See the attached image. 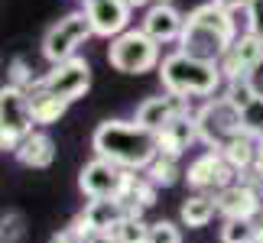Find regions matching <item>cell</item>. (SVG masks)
<instances>
[{
  "label": "cell",
  "mask_w": 263,
  "mask_h": 243,
  "mask_svg": "<svg viewBox=\"0 0 263 243\" xmlns=\"http://www.w3.org/2000/svg\"><path fill=\"white\" fill-rule=\"evenodd\" d=\"M91 149L98 159L114 162L127 172H146L149 162L159 156L156 133L140 127L137 120H104L91 133Z\"/></svg>",
  "instance_id": "6da1fadb"
},
{
  "label": "cell",
  "mask_w": 263,
  "mask_h": 243,
  "mask_svg": "<svg viewBox=\"0 0 263 243\" xmlns=\"http://www.w3.org/2000/svg\"><path fill=\"white\" fill-rule=\"evenodd\" d=\"M237 39V19L234 13L208 4H198L195 10L185 13V29L179 39V52L205 58V62H221L224 52Z\"/></svg>",
  "instance_id": "7a4b0ae2"
},
{
  "label": "cell",
  "mask_w": 263,
  "mask_h": 243,
  "mask_svg": "<svg viewBox=\"0 0 263 243\" xmlns=\"http://www.w3.org/2000/svg\"><path fill=\"white\" fill-rule=\"evenodd\" d=\"M159 81H163L166 94L176 97H211L215 91L224 85L218 62H205V58L185 55V52H173L159 62Z\"/></svg>",
  "instance_id": "3957f363"
},
{
  "label": "cell",
  "mask_w": 263,
  "mask_h": 243,
  "mask_svg": "<svg viewBox=\"0 0 263 243\" xmlns=\"http://www.w3.org/2000/svg\"><path fill=\"white\" fill-rule=\"evenodd\" d=\"M134 178L137 172L117 169L114 162L95 156L78 172V188H82V195L88 201H124L130 195V188H134Z\"/></svg>",
  "instance_id": "277c9868"
},
{
  "label": "cell",
  "mask_w": 263,
  "mask_h": 243,
  "mask_svg": "<svg viewBox=\"0 0 263 243\" xmlns=\"http://www.w3.org/2000/svg\"><path fill=\"white\" fill-rule=\"evenodd\" d=\"M107 62L110 68H117L124 75H143L159 68L163 58H159V43H153L143 29H127L117 39H110Z\"/></svg>",
  "instance_id": "5b68a950"
},
{
  "label": "cell",
  "mask_w": 263,
  "mask_h": 243,
  "mask_svg": "<svg viewBox=\"0 0 263 243\" xmlns=\"http://www.w3.org/2000/svg\"><path fill=\"white\" fill-rule=\"evenodd\" d=\"M91 36H95V29H91L85 10H72V13H65L59 23L49 26L46 36H43V55H46V62L49 65H59V62L75 58L78 46H85Z\"/></svg>",
  "instance_id": "8992f818"
},
{
  "label": "cell",
  "mask_w": 263,
  "mask_h": 243,
  "mask_svg": "<svg viewBox=\"0 0 263 243\" xmlns=\"http://www.w3.org/2000/svg\"><path fill=\"white\" fill-rule=\"evenodd\" d=\"M195 124H198V143L221 153L228 139H234L240 133V110L234 104H228L224 97H208L195 110Z\"/></svg>",
  "instance_id": "52a82bcc"
},
{
  "label": "cell",
  "mask_w": 263,
  "mask_h": 243,
  "mask_svg": "<svg viewBox=\"0 0 263 243\" xmlns=\"http://www.w3.org/2000/svg\"><path fill=\"white\" fill-rule=\"evenodd\" d=\"M29 133H33L29 94L13 85H4L0 88V153H16Z\"/></svg>",
  "instance_id": "ba28073f"
},
{
  "label": "cell",
  "mask_w": 263,
  "mask_h": 243,
  "mask_svg": "<svg viewBox=\"0 0 263 243\" xmlns=\"http://www.w3.org/2000/svg\"><path fill=\"white\" fill-rule=\"evenodd\" d=\"M39 81H43L46 91H52L55 97H62V100L72 104V100L88 94V88H91V65L85 62L82 55H75V58H68V62L52 65Z\"/></svg>",
  "instance_id": "9c48e42d"
},
{
  "label": "cell",
  "mask_w": 263,
  "mask_h": 243,
  "mask_svg": "<svg viewBox=\"0 0 263 243\" xmlns=\"http://www.w3.org/2000/svg\"><path fill=\"white\" fill-rule=\"evenodd\" d=\"M185 181H189L192 191H201V195H218V191H224V188H231L237 181V172L228 166L221 153L208 149V153H201L189 166Z\"/></svg>",
  "instance_id": "30bf717a"
},
{
  "label": "cell",
  "mask_w": 263,
  "mask_h": 243,
  "mask_svg": "<svg viewBox=\"0 0 263 243\" xmlns=\"http://www.w3.org/2000/svg\"><path fill=\"white\" fill-rule=\"evenodd\" d=\"M221 75L224 81H234V78H250L263 65V39L250 36V33H240L234 39V46L224 52L221 58Z\"/></svg>",
  "instance_id": "8fae6325"
},
{
  "label": "cell",
  "mask_w": 263,
  "mask_h": 243,
  "mask_svg": "<svg viewBox=\"0 0 263 243\" xmlns=\"http://www.w3.org/2000/svg\"><path fill=\"white\" fill-rule=\"evenodd\" d=\"M215 205H218V214L224 220H260L263 217V195H260V188L240 185V181H234V185L224 188V191H218Z\"/></svg>",
  "instance_id": "7c38bea8"
},
{
  "label": "cell",
  "mask_w": 263,
  "mask_h": 243,
  "mask_svg": "<svg viewBox=\"0 0 263 243\" xmlns=\"http://www.w3.org/2000/svg\"><path fill=\"white\" fill-rule=\"evenodd\" d=\"M124 220L120 201H88L85 211H78L72 220V230L82 240L95 237V234H114L117 224Z\"/></svg>",
  "instance_id": "4fadbf2b"
},
{
  "label": "cell",
  "mask_w": 263,
  "mask_h": 243,
  "mask_svg": "<svg viewBox=\"0 0 263 243\" xmlns=\"http://www.w3.org/2000/svg\"><path fill=\"white\" fill-rule=\"evenodd\" d=\"M88 23L101 39H117L120 33L130 29V7L127 0H91L85 7Z\"/></svg>",
  "instance_id": "5bb4252c"
},
{
  "label": "cell",
  "mask_w": 263,
  "mask_h": 243,
  "mask_svg": "<svg viewBox=\"0 0 263 243\" xmlns=\"http://www.w3.org/2000/svg\"><path fill=\"white\" fill-rule=\"evenodd\" d=\"M198 143V124H195V110H189V114H179L173 124H166L163 130L156 133V149L159 156L166 159H182L189 146Z\"/></svg>",
  "instance_id": "9a60e30c"
},
{
  "label": "cell",
  "mask_w": 263,
  "mask_h": 243,
  "mask_svg": "<svg viewBox=\"0 0 263 243\" xmlns=\"http://www.w3.org/2000/svg\"><path fill=\"white\" fill-rule=\"evenodd\" d=\"M189 100L185 97H176V94H159V97H146L143 104L137 107L134 120L140 127H146L149 133H159L166 124H173L179 114H189Z\"/></svg>",
  "instance_id": "2e32d148"
},
{
  "label": "cell",
  "mask_w": 263,
  "mask_h": 243,
  "mask_svg": "<svg viewBox=\"0 0 263 243\" xmlns=\"http://www.w3.org/2000/svg\"><path fill=\"white\" fill-rule=\"evenodd\" d=\"M143 33L153 39V43H179L182 29H185V13H179L173 4H153L143 16Z\"/></svg>",
  "instance_id": "e0dca14e"
},
{
  "label": "cell",
  "mask_w": 263,
  "mask_h": 243,
  "mask_svg": "<svg viewBox=\"0 0 263 243\" xmlns=\"http://www.w3.org/2000/svg\"><path fill=\"white\" fill-rule=\"evenodd\" d=\"M13 156H16L20 166H26V169H49L55 162V143L46 130H33V133L20 143V149Z\"/></svg>",
  "instance_id": "ac0fdd59"
},
{
  "label": "cell",
  "mask_w": 263,
  "mask_h": 243,
  "mask_svg": "<svg viewBox=\"0 0 263 243\" xmlns=\"http://www.w3.org/2000/svg\"><path fill=\"white\" fill-rule=\"evenodd\" d=\"M26 94H29V114H33V124L52 127V124H59V120L65 117L68 100L55 97L52 91H46V88H43V81H36L33 91H26Z\"/></svg>",
  "instance_id": "d6986e66"
},
{
  "label": "cell",
  "mask_w": 263,
  "mask_h": 243,
  "mask_svg": "<svg viewBox=\"0 0 263 243\" xmlns=\"http://www.w3.org/2000/svg\"><path fill=\"white\" fill-rule=\"evenodd\" d=\"M218 214V205H215V195H201V191H192V195L182 201V208H179V217H182V224L192 227V230H198V227H208L211 220H215Z\"/></svg>",
  "instance_id": "ffe728a7"
},
{
  "label": "cell",
  "mask_w": 263,
  "mask_h": 243,
  "mask_svg": "<svg viewBox=\"0 0 263 243\" xmlns=\"http://www.w3.org/2000/svg\"><path fill=\"white\" fill-rule=\"evenodd\" d=\"M257 139L254 136H247V133H237L234 139H228L224 149H221V156H224V162L231 169L237 172H247V169H254V159H257Z\"/></svg>",
  "instance_id": "44dd1931"
},
{
  "label": "cell",
  "mask_w": 263,
  "mask_h": 243,
  "mask_svg": "<svg viewBox=\"0 0 263 243\" xmlns=\"http://www.w3.org/2000/svg\"><path fill=\"white\" fill-rule=\"evenodd\" d=\"M143 175L153 181L156 188H173L176 181L182 178V172H179V162L176 159H166V156H156L153 162H149V169L143 172Z\"/></svg>",
  "instance_id": "7402d4cb"
},
{
  "label": "cell",
  "mask_w": 263,
  "mask_h": 243,
  "mask_svg": "<svg viewBox=\"0 0 263 243\" xmlns=\"http://www.w3.org/2000/svg\"><path fill=\"white\" fill-rule=\"evenodd\" d=\"M257 94H260V91H257V85L250 78H234V81H224V94H221V97H224L228 104H234L237 110H244Z\"/></svg>",
  "instance_id": "603a6c76"
},
{
  "label": "cell",
  "mask_w": 263,
  "mask_h": 243,
  "mask_svg": "<svg viewBox=\"0 0 263 243\" xmlns=\"http://www.w3.org/2000/svg\"><path fill=\"white\" fill-rule=\"evenodd\" d=\"M240 133H247L254 139L263 136V94H257L244 110H240Z\"/></svg>",
  "instance_id": "cb8c5ba5"
},
{
  "label": "cell",
  "mask_w": 263,
  "mask_h": 243,
  "mask_svg": "<svg viewBox=\"0 0 263 243\" xmlns=\"http://www.w3.org/2000/svg\"><path fill=\"white\" fill-rule=\"evenodd\" d=\"M257 220H224L221 224V243H254Z\"/></svg>",
  "instance_id": "d4e9b609"
},
{
  "label": "cell",
  "mask_w": 263,
  "mask_h": 243,
  "mask_svg": "<svg viewBox=\"0 0 263 243\" xmlns=\"http://www.w3.org/2000/svg\"><path fill=\"white\" fill-rule=\"evenodd\" d=\"M36 81L39 78H33V68H29V62H26L23 55H16L13 62H10V81H7V85H13L20 91H33Z\"/></svg>",
  "instance_id": "484cf974"
},
{
  "label": "cell",
  "mask_w": 263,
  "mask_h": 243,
  "mask_svg": "<svg viewBox=\"0 0 263 243\" xmlns=\"http://www.w3.org/2000/svg\"><path fill=\"white\" fill-rule=\"evenodd\" d=\"M114 237L120 243H149V224H143V220H120Z\"/></svg>",
  "instance_id": "4316f807"
},
{
  "label": "cell",
  "mask_w": 263,
  "mask_h": 243,
  "mask_svg": "<svg viewBox=\"0 0 263 243\" xmlns=\"http://www.w3.org/2000/svg\"><path fill=\"white\" fill-rule=\"evenodd\" d=\"M156 191H159V188H156L146 175H137V178H134V188H130L127 198H134L137 205H143V208H153V205H156Z\"/></svg>",
  "instance_id": "83f0119b"
},
{
  "label": "cell",
  "mask_w": 263,
  "mask_h": 243,
  "mask_svg": "<svg viewBox=\"0 0 263 243\" xmlns=\"http://www.w3.org/2000/svg\"><path fill=\"white\" fill-rule=\"evenodd\" d=\"M149 243H182V230L173 220H156L149 224Z\"/></svg>",
  "instance_id": "f1b7e54d"
},
{
  "label": "cell",
  "mask_w": 263,
  "mask_h": 243,
  "mask_svg": "<svg viewBox=\"0 0 263 243\" xmlns=\"http://www.w3.org/2000/svg\"><path fill=\"white\" fill-rule=\"evenodd\" d=\"M20 237H23V217H20L16 211L0 214V240H4V243H16Z\"/></svg>",
  "instance_id": "f546056e"
},
{
  "label": "cell",
  "mask_w": 263,
  "mask_h": 243,
  "mask_svg": "<svg viewBox=\"0 0 263 243\" xmlns=\"http://www.w3.org/2000/svg\"><path fill=\"white\" fill-rule=\"evenodd\" d=\"M244 16H247V33L263 39V0H247Z\"/></svg>",
  "instance_id": "4dcf8cb0"
},
{
  "label": "cell",
  "mask_w": 263,
  "mask_h": 243,
  "mask_svg": "<svg viewBox=\"0 0 263 243\" xmlns=\"http://www.w3.org/2000/svg\"><path fill=\"white\" fill-rule=\"evenodd\" d=\"M49 243H85V240L78 237L72 227H65V230H59V234H52V237H49Z\"/></svg>",
  "instance_id": "1f68e13d"
},
{
  "label": "cell",
  "mask_w": 263,
  "mask_h": 243,
  "mask_svg": "<svg viewBox=\"0 0 263 243\" xmlns=\"http://www.w3.org/2000/svg\"><path fill=\"white\" fill-rule=\"evenodd\" d=\"M215 7L228 10V13H237V10H247V0H211Z\"/></svg>",
  "instance_id": "d6a6232c"
},
{
  "label": "cell",
  "mask_w": 263,
  "mask_h": 243,
  "mask_svg": "<svg viewBox=\"0 0 263 243\" xmlns=\"http://www.w3.org/2000/svg\"><path fill=\"white\" fill-rule=\"evenodd\" d=\"M85 243H120L114 234H95V237H88Z\"/></svg>",
  "instance_id": "836d02e7"
},
{
  "label": "cell",
  "mask_w": 263,
  "mask_h": 243,
  "mask_svg": "<svg viewBox=\"0 0 263 243\" xmlns=\"http://www.w3.org/2000/svg\"><path fill=\"white\" fill-rule=\"evenodd\" d=\"M257 146H260V143H257ZM254 172H257V175L263 178V146L257 149V159H254Z\"/></svg>",
  "instance_id": "e575fe53"
},
{
  "label": "cell",
  "mask_w": 263,
  "mask_h": 243,
  "mask_svg": "<svg viewBox=\"0 0 263 243\" xmlns=\"http://www.w3.org/2000/svg\"><path fill=\"white\" fill-rule=\"evenodd\" d=\"M127 7H130V10H140V7L149 10V7H153V0H127Z\"/></svg>",
  "instance_id": "d590c367"
},
{
  "label": "cell",
  "mask_w": 263,
  "mask_h": 243,
  "mask_svg": "<svg viewBox=\"0 0 263 243\" xmlns=\"http://www.w3.org/2000/svg\"><path fill=\"white\" fill-rule=\"evenodd\" d=\"M254 243H263V217L257 220V237H254Z\"/></svg>",
  "instance_id": "8d00e7d4"
},
{
  "label": "cell",
  "mask_w": 263,
  "mask_h": 243,
  "mask_svg": "<svg viewBox=\"0 0 263 243\" xmlns=\"http://www.w3.org/2000/svg\"><path fill=\"white\" fill-rule=\"evenodd\" d=\"M156 4H173V0H156Z\"/></svg>",
  "instance_id": "74e56055"
},
{
  "label": "cell",
  "mask_w": 263,
  "mask_h": 243,
  "mask_svg": "<svg viewBox=\"0 0 263 243\" xmlns=\"http://www.w3.org/2000/svg\"><path fill=\"white\" fill-rule=\"evenodd\" d=\"M260 195H263V178H260Z\"/></svg>",
  "instance_id": "f35d334b"
},
{
  "label": "cell",
  "mask_w": 263,
  "mask_h": 243,
  "mask_svg": "<svg viewBox=\"0 0 263 243\" xmlns=\"http://www.w3.org/2000/svg\"><path fill=\"white\" fill-rule=\"evenodd\" d=\"M82 4H85V7H88V4H91V0H82Z\"/></svg>",
  "instance_id": "ab89813d"
},
{
  "label": "cell",
  "mask_w": 263,
  "mask_h": 243,
  "mask_svg": "<svg viewBox=\"0 0 263 243\" xmlns=\"http://www.w3.org/2000/svg\"><path fill=\"white\" fill-rule=\"evenodd\" d=\"M257 143H260V146H263V136H260V139H257Z\"/></svg>",
  "instance_id": "60d3db41"
},
{
  "label": "cell",
  "mask_w": 263,
  "mask_h": 243,
  "mask_svg": "<svg viewBox=\"0 0 263 243\" xmlns=\"http://www.w3.org/2000/svg\"><path fill=\"white\" fill-rule=\"evenodd\" d=\"M0 243H4V240H0Z\"/></svg>",
  "instance_id": "b9f144b4"
}]
</instances>
